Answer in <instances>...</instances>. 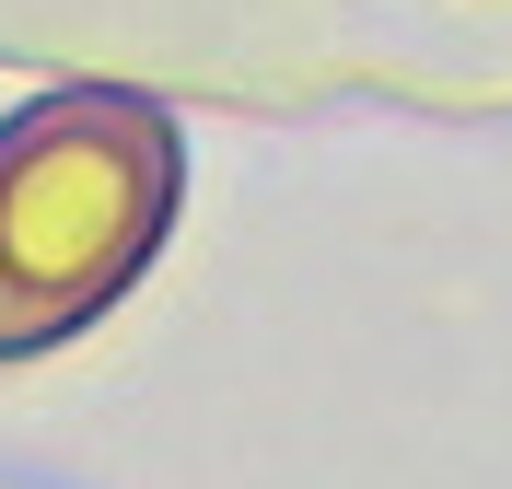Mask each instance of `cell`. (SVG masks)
<instances>
[{"mask_svg": "<svg viewBox=\"0 0 512 489\" xmlns=\"http://www.w3.org/2000/svg\"><path fill=\"white\" fill-rule=\"evenodd\" d=\"M187 140L152 94L70 82L0 129V361L59 350L163 257Z\"/></svg>", "mask_w": 512, "mask_h": 489, "instance_id": "cell-1", "label": "cell"}]
</instances>
